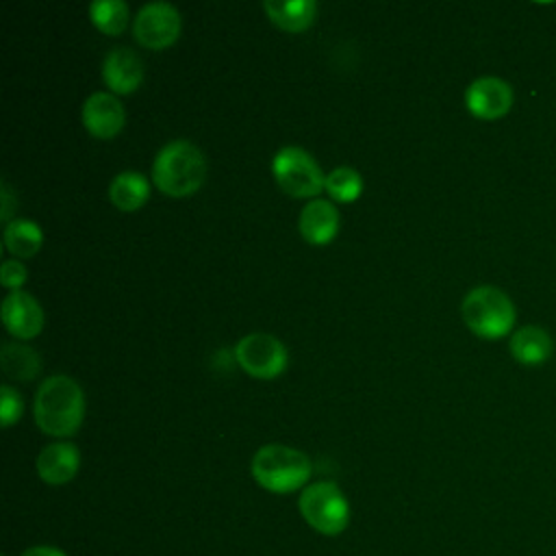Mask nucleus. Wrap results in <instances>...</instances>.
Here are the masks:
<instances>
[{"label": "nucleus", "mask_w": 556, "mask_h": 556, "mask_svg": "<svg viewBox=\"0 0 556 556\" xmlns=\"http://www.w3.org/2000/svg\"><path fill=\"white\" fill-rule=\"evenodd\" d=\"M298 226L308 243L326 245L339 232V211L330 200L313 198L302 206Z\"/></svg>", "instance_id": "4468645a"}, {"label": "nucleus", "mask_w": 556, "mask_h": 556, "mask_svg": "<svg viewBox=\"0 0 556 556\" xmlns=\"http://www.w3.org/2000/svg\"><path fill=\"white\" fill-rule=\"evenodd\" d=\"M513 87L497 76H480L465 91V106L478 119H500L513 109Z\"/></svg>", "instance_id": "1a4fd4ad"}, {"label": "nucleus", "mask_w": 556, "mask_h": 556, "mask_svg": "<svg viewBox=\"0 0 556 556\" xmlns=\"http://www.w3.org/2000/svg\"><path fill=\"white\" fill-rule=\"evenodd\" d=\"M235 358L250 376L269 380L285 371L289 354L278 337L269 332H250L237 341Z\"/></svg>", "instance_id": "0eeeda50"}, {"label": "nucleus", "mask_w": 556, "mask_h": 556, "mask_svg": "<svg viewBox=\"0 0 556 556\" xmlns=\"http://www.w3.org/2000/svg\"><path fill=\"white\" fill-rule=\"evenodd\" d=\"M22 395L11 384L0 387V424L4 428L13 426L22 417Z\"/></svg>", "instance_id": "4be33fe9"}, {"label": "nucleus", "mask_w": 556, "mask_h": 556, "mask_svg": "<svg viewBox=\"0 0 556 556\" xmlns=\"http://www.w3.org/2000/svg\"><path fill=\"white\" fill-rule=\"evenodd\" d=\"M83 126L98 139L115 137L124 126L122 102L106 91H96L83 102Z\"/></svg>", "instance_id": "9d476101"}, {"label": "nucleus", "mask_w": 556, "mask_h": 556, "mask_svg": "<svg viewBox=\"0 0 556 556\" xmlns=\"http://www.w3.org/2000/svg\"><path fill=\"white\" fill-rule=\"evenodd\" d=\"M2 324L17 339H33L43 328V311L26 291H11L2 300Z\"/></svg>", "instance_id": "9b49d317"}, {"label": "nucleus", "mask_w": 556, "mask_h": 556, "mask_svg": "<svg viewBox=\"0 0 556 556\" xmlns=\"http://www.w3.org/2000/svg\"><path fill=\"white\" fill-rule=\"evenodd\" d=\"M22 556H65V552H61L59 547H52V545H33V547L24 549Z\"/></svg>", "instance_id": "393cba45"}, {"label": "nucleus", "mask_w": 556, "mask_h": 556, "mask_svg": "<svg viewBox=\"0 0 556 556\" xmlns=\"http://www.w3.org/2000/svg\"><path fill=\"white\" fill-rule=\"evenodd\" d=\"M102 80L113 93H132L143 80V63L130 48H113L102 63Z\"/></svg>", "instance_id": "ddd939ff"}, {"label": "nucleus", "mask_w": 556, "mask_h": 556, "mask_svg": "<svg viewBox=\"0 0 556 556\" xmlns=\"http://www.w3.org/2000/svg\"><path fill=\"white\" fill-rule=\"evenodd\" d=\"M152 180L156 189L169 198L191 195L206 180V159L195 143L174 139L154 156Z\"/></svg>", "instance_id": "f03ea898"}, {"label": "nucleus", "mask_w": 556, "mask_h": 556, "mask_svg": "<svg viewBox=\"0 0 556 556\" xmlns=\"http://www.w3.org/2000/svg\"><path fill=\"white\" fill-rule=\"evenodd\" d=\"M89 17L104 35H119L128 24V4L122 0H96L89 4Z\"/></svg>", "instance_id": "aec40b11"}, {"label": "nucleus", "mask_w": 556, "mask_h": 556, "mask_svg": "<svg viewBox=\"0 0 556 556\" xmlns=\"http://www.w3.org/2000/svg\"><path fill=\"white\" fill-rule=\"evenodd\" d=\"M135 39L150 48L163 50L172 46L180 35V13L169 2H148L132 20Z\"/></svg>", "instance_id": "6e6552de"}, {"label": "nucleus", "mask_w": 556, "mask_h": 556, "mask_svg": "<svg viewBox=\"0 0 556 556\" xmlns=\"http://www.w3.org/2000/svg\"><path fill=\"white\" fill-rule=\"evenodd\" d=\"M304 521L319 534L337 536L350 523V504L334 482H313L298 500Z\"/></svg>", "instance_id": "39448f33"}, {"label": "nucleus", "mask_w": 556, "mask_h": 556, "mask_svg": "<svg viewBox=\"0 0 556 556\" xmlns=\"http://www.w3.org/2000/svg\"><path fill=\"white\" fill-rule=\"evenodd\" d=\"M510 354L519 365L536 367L545 363L554 352V341L543 326H521L510 337Z\"/></svg>", "instance_id": "2eb2a0df"}, {"label": "nucleus", "mask_w": 556, "mask_h": 556, "mask_svg": "<svg viewBox=\"0 0 556 556\" xmlns=\"http://www.w3.org/2000/svg\"><path fill=\"white\" fill-rule=\"evenodd\" d=\"M252 476L269 493H293L304 486L313 473L311 458L289 445L267 443L252 456Z\"/></svg>", "instance_id": "7ed1b4c3"}, {"label": "nucleus", "mask_w": 556, "mask_h": 556, "mask_svg": "<svg viewBox=\"0 0 556 556\" xmlns=\"http://www.w3.org/2000/svg\"><path fill=\"white\" fill-rule=\"evenodd\" d=\"M263 9L267 17L282 30L300 33L306 30L317 15V2L313 0H295V2H280V0H265Z\"/></svg>", "instance_id": "dca6fc26"}, {"label": "nucleus", "mask_w": 556, "mask_h": 556, "mask_svg": "<svg viewBox=\"0 0 556 556\" xmlns=\"http://www.w3.org/2000/svg\"><path fill=\"white\" fill-rule=\"evenodd\" d=\"M465 326L480 339L506 337L517 319L513 300L493 285H480L467 291L460 304Z\"/></svg>", "instance_id": "20e7f679"}, {"label": "nucleus", "mask_w": 556, "mask_h": 556, "mask_svg": "<svg viewBox=\"0 0 556 556\" xmlns=\"http://www.w3.org/2000/svg\"><path fill=\"white\" fill-rule=\"evenodd\" d=\"M324 191H328L334 202H354L363 191V178L354 167L341 165L326 174Z\"/></svg>", "instance_id": "412c9836"}, {"label": "nucleus", "mask_w": 556, "mask_h": 556, "mask_svg": "<svg viewBox=\"0 0 556 556\" xmlns=\"http://www.w3.org/2000/svg\"><path fill=\"white\" fill-rule=\"evenodd\" d=\"M150 195V182L143 174L139 172H132V169H126V172H119L111 185H109V198L111 202L119 208V211H137L146 204Z\"/></svg>", "instance_id": "f3484780"}, {"label": "nucleus", "mask_w": 556, "mask_h": 556, "mask_svg": "<svg viewBox=\"0 0 556 556\" xmlns=\"http://www.w3.org/2000/svg\"><path fill=\"white\" fill-rule=\"evenodd\" d=\"M43 243V232L37 222L15 217L4 226V248L17 258H30L39 252Z\"/></svg>", "instance_id": "a211bd4d"}, {"label": "nucleus", "mask_w": 556, "mask_h": 556, "mask_svg": "<svg viewBox=\"0 0 556 556\" xmlns=\"http://www.w3.org/2000/svg\"><path fill=\"white\" fill-rule=\"evenodd\" d=\"M0 363L2 371L11 380L20 382H30L41 371L39 354L24 343H4L0 350Z\"/></svg>", "instance_id": "6ab92c4d"}, {"label": "nucleus", "mask_w": 556, "mask_h": 556, "mask_svg": "<svg viewBox=\"0 0 556 556\" xmlns=\"http://www.w3.org/2000/svg\"><path fill=\"white\" fill-rule=\"evenodd\" d=\"M24 282H26V267L20 261H15V258L4 261L2 267H0V285L11 289V291H15Z\"/></svg>", "instance_id": "5701e85b"}, {"label": "nucleus", "mask_w": 556, "mask_h": 556, "mask_svg": "<svg viewBox=\"0 0 556 556\" xmlns=\"http://www.w3.org/2000/svg\"><path fill=\"white\" fill-rule=\"evenodd\" d=\"M0 195H2V213H0V217H2V222H4V226L13 219L11 215H13V193H11V189H9V185L2 180V191H0Z\"/></svg>", "instance_id": "b1692460"}, {"label": "nucleus", "mask_w": 556, "mask_h": 556, "mask_svg": "<svg viewBox=\"0 0 556 556\" xmlns=\"http://www.w3.org/2000/svg\"><path fill=\"white\" fill-rule=\"evenodd\" d=\"M35 467L46 484L59 486L76 476L80 467V452L70 441H54L39 452Z\"/></svg>", "instance_id": "f8f14e48"}, {"label": "nucleus", "mask_w": 556, "mask_h": 556, "mask_svg": "<svg viewBox=\"0 0 556 556\" xmlns=\"http://www.w3.org/2000/svg\"><path fill=\"white\" fill-rule=\"evenodd\" d=\"M271 174L278 187L293 198H313L324 191L326 176L317 161L300 146H285L274 154Z\"/></svg>", "instance_id": "423d86ee"}, {"label": "nucleus", "mask_w": 556, "mask_h": 556, "mask_svg": "<svg viewBox=\"0 0 556 556\" xmlns=\"http://www.w3.org/2000/svg\"><path fill=\"white\" fill-rule=\"evenodd\" d=\"M33 415L43 434L59 439L72 437L85 417L83 389L74 378L63 374L46 378L37 387Z\"/></svg>", "instance_id": "f257e3e1"}]
</instances>
